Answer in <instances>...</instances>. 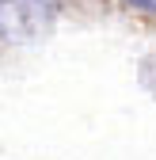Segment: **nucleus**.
<instances>
[{"mask_svg": "<svg viewBox=\"0 0 156 160\" xmlns=\"http://www.w3.org/2000/svg\"><path fill=\"white\" fill-rule=\"evenodd\" d=\"M57 23V0H0V42H42Z\"/></svg>", "mask_w": 156, "mask_h": 160, "instance_id": "f257e3e1", "label": "nucleus"}, {"mask_svg": "<svg viewBox=\"0 0 156 160\" xmlns=\"http://www.w3.org/2000/svg\"><path fill=\"white\" fill-rule=\"evenodd\" d=\"M133 12H145V15H156V0H126Z\"/></svg>", "mask_w": 156, "mask_h": 160, "instance_id": "f03ea898", "label": "nucleus"}]
</instances>
